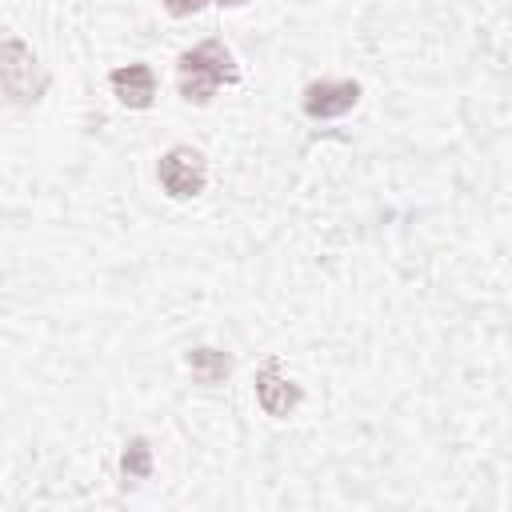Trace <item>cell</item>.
Listing matches in <instances>:
<instances>
[{
	"label": "cell",
	"mask_w": 512,
	"mask_h": 512,
	"mask_svg": "<svg viewBox=\"0 0 512 512\" xmlns=\"http://www.w3.org/2000/svg\"><path fill=\"white\" fill-rule=\"evenodd\" d=\"M108 84L124 108H152L156 100V72L148 64H124L108 76Z\"/></svg>",
	"instance_id": "cell-6"
},
{
	"label": "cell",
	"mask_w": 512,
	"mask_h": 512,
	"mask_svg": "<svg viewBox=\"0 0 512 512\" xmlns=\"http://www.w3.org/2000/svg\"><path fill=\"white\" fill-rule=\"evenodd\" d=\"M44 88L48 72L40 68L36 52L16 32H0V92L12 96L16 104H32L44 96Z\"/></svg>",
	"instance_id": "cell-2"
},
{
	"label": "cell",
	"mask_w": 512,
	"mask_h": 512,
	"mask_svg": "<svg viewBox=\"0 0 512 512\" xmlns=\"http://www.w3.org/2000/svg\"><path fill=\"white\" fill-rule=\"evenodd\" d=\"M204 4H208V0H164L168 16H176V20H184V16H196Z\"/></svg>",
	"instance_id": "cell-9"
},
{
	"label": "cell",
	"mask_w": 512,
	"mask_h": 512,
	"mask_svg": "<svg viewBox=\"0 0 512 512\" xmlns=\"http://www.w3.org/2000/svg\"><path fill=\"white\" fill-rule=\"evenodd\" d=\"M240 68L224 40H200L176 60V88L188 104H208L224 84H236Z\"/></svg>",
	"instance_id": "cell-1"
},
{
	"label": "cell",
	"mask_w": 512,
	"mask_h": 512,
	"mask_svg": "<svg viewBox=\"0 0 512 512\" xmlns=\"http://www.w3.org/2000/svg\"><path fill=\"white\" fill-rule=\"evenodd\" d=\"M216 4H228V8H236V4H244V0H216Z\"/></svg>",
	"instance_id": "cell-10"
},
{
	"label": "cell",
	"mask_w": 512,
	"mask_h": 512,
	"mask_svg": "<svg viewBox=\"0 0 512 512\" xmlns=\"http://www.w3.org/2000/svg\"><path fill=\"white\" fill-rule=\"evenodd\" d=\"M184 364H188V372H192L200 384H220V380H228V372H232V356H228L224 348H192V352L184 356Z\"/></svg>",
	"instance_id": "cell-7"
},
{
	"label": "cell",
	"mask_w": 512,
	"mask_h": 512,
	"mask_svg": "<svg viewBox=\"0 0 512 512\" xmlns=\"http://www.w3.org/2000/svg\"><path fill=\"white\" fill-rule=\"evenodd\" d=\"M156 176H160V188H164L172 200H188V196H200V192H204V184H208V160H204L200 148L176 144V148H168V152L160 156Z\"/></svg>",
	"instance_id": "cell-3"
},
{
	"label": "cell",
	"mask_w": 512,
	"mask_h": 512,
	"mask_svg": "<svg viewBox=\"0 0 512 512\" xmlns=\"http://www.w3.org/2000/svg\"><path fill=\"white\" fill-rule=\"evenodd\" d=\"M120 468H124V476H128V480H148V476H152V448H148V440H144V436H132V440L124 444Z\"/></svg>",
	"instance_id": "cell-8"
},
{
	"label": "cell",
	"mask_w": 512,
	"mask_h": 512,
	"mask_svg": "<svg viewBox=\"0 0 512 512\" xmlns=\"http://www.w3.org/2000/svg\"><path fill=\"white\" fill-rule=\"evenodd\" d=\"M256 400L268 416L284 420L288 412H296V404L304 400L300 384H292L284 372H280V356H268L260 368H256Z\"/></svg>",
	"instance_id": "cell-5"
},
{
	"label": "cell",
	"mask_w": 512,
	"mask_h": 512,
	"mask_svg": "<svg viewBox=\"0 0 512 512\" xmlns=\"http://www.w3.org/2000/svg\"><path fill=\"white\" fill-rule=\"evenodd\" d=\"M360 100V84L356 80H312L300 96L304 116L312 120H336L344 112H352Z\"/></svg>",
	"instance_id": "cell-4"
}]
</instances>
